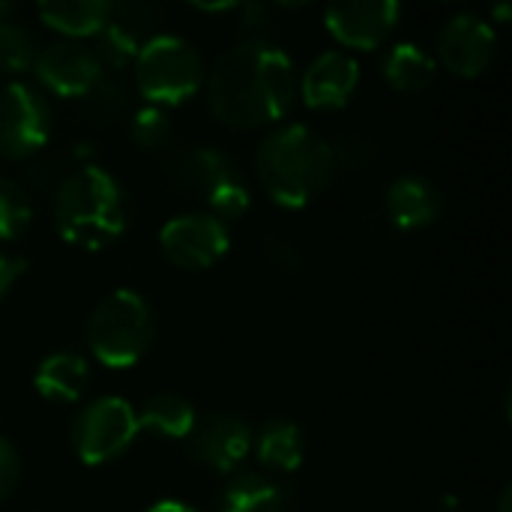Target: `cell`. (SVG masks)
<instances>
[{"label": "cell", "instance_id": "cell-1", "mask_svg": "<svg viewBox=\"0 0 512 512\" xmlns=\"http://www.w3.org/2000/svg\"><path fill=\"white\" fill-rule=\"evenodd\" d=\"M297 99L291 57L267 39H246L216 57L207 75V105L231 129L279 123Z\"/></svg>", "mask_w": 512, "mask_h": 512}, {"label": "cell", "instance_id": "cell-2", "mask_svg": "<svg viewBox=\"0 0 512 512\" xmlns=\"http://www.w3.org/2000/svg\"><path fill=\"white\" fill-rule=\"evenodd\" d=\"M336 174V150L312 126L273 129L255 150V177L267 198L285 210L312 204Z\"/></svg>", "mask_w": 512, "mask_h": 512}, {"label": "cell", "instance_id": "cell-3", "mask_svg": "<svg viewBox=\"0 0 512 512\" xmlns=\"http://www.w3.org/2000/svg\"><path fill=\"white\" fill-rule=\"evenodd\" d=\"M54 228L87 252L117 243L126 231V195L117 177L90 162L72 168L54 189Z\"/></svg>", "mask_w": 512, "mask_h": 512}, {"label": "cell", "instance_id": "cell-4", "mask_svg": "<svg viewBox=\"0 0 512 512\" xmlns=\"http://www.w3.org/2000/svg\"><path fill=\"white\" fill-rule=\"evenodd\" d=\"M153 336L156 318L132 288L105 294L84 324V342L105 369H132L150 351Z\"/></svg>", "mask_w": 512, "mask_h": 512}, {"label": "cell", "instance_id": "cell-5", "mask_svg": "<svg viewBox=\"0 0 512 512\" xmlns=\"http://www.w3.org/2000/svg\"><path fill=\"white\" fill-rule=\"evenodd\" d=\"M132 66L138 93L162 111L189 102L207 78L198 48L174 33H153Z\"/></svg>", "mask_w": 512, "mask_h": 512}, {"label": "cell", "instance_id": "cell-6", "mask_svg": "<svg viewBox=\"0 0 512 512\" xmlns=\"http://www.w3.org/2000/svg\"><path fill=\"white\" fill-rule=\"evenodd\" d=\"M174 177L183 189L204 198L210 216L228 225V219H240L252 198L243 174L234 159L216 147H189L174 159Z\"/></svg>", "mask_w": 512, "mask_h": 512}, {"label": "cell", "instance_id": "cell-7", "mask_svg": "<svg viewBox=\"0 0 512 512\" xmlns=\"http://www.w3.org/2000/svg\"><path fill=\"white\" fill-rule=\"evenodd\" d=\"M141 435L135 408L120 396H102L84 405L69 429L72 450L81 465L99 468L123 456Z\"/></svg>", "mask_w": 512, "mask_h": 512}, {"label": "cell", "instance_id": "cell-8", "mask_svg": "<svg viewBox=\"0 0 512 512\" xmlns=\"http://www.w3.org/2000/svg\"><path fill=\"white\" fill-rule=\"evenodd\" d=\"M51 138V108L45 96L21 81L0 87V159H27Z\"/></svg>", "mask_w": 512, "mask_h": 512}, {"label": "cell", "instance_id": "cell-9", "mask_svg": "<svg viewBox=\"0 0 512 512\" xmlns=\"http://www.w3.org/2000/svg\"><path fill=\"white\" fill-rule=\"evenodd\" d=\"M231 231L210 213H183L162 225L159 249L180 270H207L225 258Z\"/></svg>", "mask_w": 512, "mask_h": 512}, {"label": "cell", "instance_id": "cell-10", "mask_svg": "<svg viewBox=\"0 0 512 512\" xmlns=\"http://www.w3.org/2000/svg\"><path fill=\"white\" fill-rule=\"evenodd\" d=\"M435 51L441 66L456 78H477L483 75L498 51V33L492 18L477 12L453 15L435 36Z\"/></svg>", "mask_w": 512, "mask_h": 512}, {"label": "cell", "instance_id": "cell-11", "mask_svg": "<svg viewBox=\"0 0 512 512\" xmlns=\"http://www.w3.org/2000/svg\"><path fill=\"white\" fill-rule=\"evenodd\" d=\"M402 6L396 0H354V3H333L324 9L327 33L354 51L381 48L390 33L399 27Z\"/></svg>", "mask_w": 512, "mask_h": 512}, {"label": "cell", "instance_id": "cell-12", "mask_svg": "<svg viewBox=\"0 0 512 512\" xmlns=\"http://www.w3.org/2000/svg\"><path fill=\"white\" fill-rule=\"evenodd\" d=\"M33 72L39 84L60 99H84L102 78V66L96 63L93 51L69 39H57L39 48Z\"/></svg>", "mask_w": 512, "mask_h": 512}, {"label": "cell", "instance_id": "cell-13", "mask_svg": "<svg viewBox=\"0 0 512 512\" xmlns=\"http://www.w3.org/2000/svg\"><path fill=\"white\" fill-rule=\"evenodd\" d=\"M186 441L195 462L216 474H231L252 450V429L234 414H207Z\"/></svg>", "mask_w": 512, "mask_h": 512}, {"label": "cell", "instance_id": "cell-14", "mask_svg": "<svg viewBox=\"0 0 512 512\" xmlns=\"http://www.w3.org/2000/svg\"><path fill=\"white\" fill-rule=\"evenodd\" d=\"M360 87V63L348 51L318 54L300 75V96L312 111H336L351 102Z\"/></svg>", "mask_w": 512, "mask_h": 512}, {"label": "cell", "instance_id": "cell-15", "mask_svg": "<svg viewBox=\"0 0 512 512\" xmlns=\"http://www.w3.org/2000/svg\"><path fill=\"white\" fill-rule=\"evenodd\" d=\"M156 18V12L150 6H114L111 21L93 36V57L96 63L105 69H126L129 63H135L141 45L153 36L147 33V24Z\"/></svg>", "mask_w": 512, "mask_h": 512}, {"label": "cell", "instance_id": "cell-16", "mask_svg": "<svg viewBox=\"0 0 512 512\" xmlns=\"http://www.w3.org/2000/svg\"><path fill=\"white\" fill-rule=\"evenodd\" d=\"M387 216L399 231H420L438 222L444 213V195L441 189L420 177V174H402L387 186Z\"/></svg>", "mask_w": 512, "mask_h": 512}, {"label": "cell", "instance_id": "cell-17", "mask_svg": "<svg viewBox=\"0 0 512 512\" xmlns=\"http://www.w3.org/2000/svg\"><path fill=\"white\" fill-rule=\"evenodd\" d=\"M87 381H90V366L75 351H54L33 372L36 393L45 402H54V405L78 402L84 396V390H87Z\"/></svg>", "mask_w": 512, "mask_h": 512}, {"label": "cell", "instance_id": "cell-18", "mask_svg": "<svg viewBox=\"0 0 512 512\" xmlns=\"http://www.w3.org/2000/svg\"><path fill=\"white\" fill-rule=\"evenodd\" d=\"M111 12L114 6L105 0H48L36 6L39 21L69 42L93 39L111 21Z\"/></svg>", "mask_w": 512, "mask_h": 512}, {"label": "cell", "instance_id": "cell-19", "mask_svg": "<svg viewBox=\"0 0 512 512\" xmlns=\"http://www.w3.org/2000/svg\"><path fill=\"white\" fill-rule=\"evenodd\" d=\"M138 417V429L150 432L156 438H168V441H186L198 423V414L192 408L189 399L177 396V393H156L144 402L141 411H135Z\"/></svg>", "mask_w": 512, "mask_h": 512}, {"label": "cell", "instance_id": "cell-20", "mask_svg": "<svg viewBox=\"0 0 512 512\" xmlns=\"http://www.w3.org/2000/svg\"><path fill=\"white\" fill-rule=\"evenodd\" d=\"M252 447L264 468L291 474L303 465L306 456V438L303 429L291 420H270L261 426L258 435H252Z\"/></svg>", "mask_w": 512, "mask_h": 512}, {"label": "cell", "instance_id": "cell-21", "mask_svg": "<svg viewBox=\"0 0 512 512\" xmlns=\"http://www.w3.org/2000/svg\"><path fill=\"white\" fill-rule=\"evenodd\" d=\"M384 81L399 90V93H423L435 75H438V63L432 54H426L420 45L414 42H399L384 54Z\"/></svg>", "mask_w": 512, "mask_h": 512}, {"label": "cell", "instance_id": "cell-22", "mask_svg": "<svg viewBox=\"0 0 512 512\" xmlns=\"http://www.w3.org/2000/svg\"><path fill=\"white\" fill-rule=\"evenodd\" d=\"M219 512H288V495L264 474H240L225 486Z\"/></svg>", "mask_w": 512, "mask_h": 512}, {"label": "cell", "instance_id": "cell-23", "mask_svg": "<svg viewBox=\"0 0 512 512\" xmlns=\"http://www.w3.org/2000/svg\"><path fill=\"white\" fill-rule=\"evenodd\" d=\"M36 36L15 24V21H0V72L3 75H24L36 63Z\"/></svg>", "mask_w": 512, "mask_h": 512}, {"label": "cell", "instance_id": "cell-24", "mask_svg": "<svg viewBox=\"0 0 512 512\" xmlns=\"http://www.w3.org/2000/svg\"><path fill=\"white\" fill-rule=\"evenodd\" d=\"M33 222V201L27 189L0 174V240L21 237Z\"/></svg>", "mask_w": 512, "mask_h": 512}, {"label": "cell", "instance_id": "cell-25", "mask_svg": "<svg viewBox=\"0 0 512 512\" xmlns=\"http://www.w3.org/2000/svg\"><path fill=\"white\" fill-rule=\"evenodd\" d=\"M84 102V114L93 123H114L126 114L129 108V93L120 81L114 78H99L96 87L81 99Z\"/></svg>", "mask_w": 512, "mask_h": 512}, {"label": "cell", "instance_id": "cell-26", "mask_svg": "<svg viewBox=\"0 0 512 512\" xmlns=\"http://www.w3.org/2000/svg\"><path fill=\"white\" fill-rule=\"evenodd\" d=\"M129 135L141 150H156L168 141L171 135V120L162 108L144 105L129 117Z\"/></svg>", "mask_w": 512, "mask_h": 512}, {"label": "cell", "instance_id": "cell-27", "mask_svg": "<svg viewBox=\"0 0 512 512\" xmlns=\"http://www.w3.org/2000/svg\"><path fill=\"white\" fill-rule=\"evenodd\" d=\"M21 477V459H18V450L9 444V438L0 435V501L15 489Z\"/></svg>", "mask_w": 512, "mask_h": 512}, {"label": "cell", "instance_id": "cell-28", "mask_svg": "<svg viewBox=\"0 0 512 512\" xmlns=\"http://www.w3.org/2000/svg\"><path fill=\"white\" fill-rule=\"evenodd\" d=\"M267 255L279 270H297L300 267V249L291 246L285 237H270L267 240Z\"/></svg>", "mask_w": 512, "mask_h": 512}, {"label": "cell", "instance_id": "cell-29", "mask_svg": "<svg viewBox=\"0 0 512 512\" xmlns=\"http://www.w3.org/2000/svg\"><path fill=\"white\" fill-rule=\"evenodd\" d=\"M21 273H24V261L0 249V300L9 294V288L18 282Z\"/></svg>", "mask_w": 512, "mask_h": 512}, {"label": "cell", "instance_id": "cell-30", "mask_svg": "<svg viewBox=\"0 0 512 512\" xmlns=\"http://www.w3.org/2000/svg\"><path fill=\"white\" fill-rule=\"evenodd\" d=\"M147 512H198L195 507H189V504H183V501H159V504H153Z\"/></svg>", "mask_w": 512, "mask_h": 512}, {"label": "cell", "instance_id": "cell-31", "mask_svg": "<svg viewBox=\"0 0 512 512\" xmlns=\"http://www.w3.org/2000/svg\"><path fill=\"white\" fill-rule=\"evenodd\" d=\"M512 507V489L510 486H504L501 489V498H498V512H510Z\"/></svg>", "mask_w": 512, "mask_h": 512}, {"label": "cell", "instance_id": "cell-32", "mask_svg": "<svg viewBox=\"0 0 512 512\" xmlns=\"http://www.w3.org/2000/svg\"><path fill=\"white\" fill-rule=\"evenodd\" d=\"M15 12V6L12 3H0V21H9V15Z\"/></svg>", "mask_w": 512, "mask_h": 512}]
</instances>
